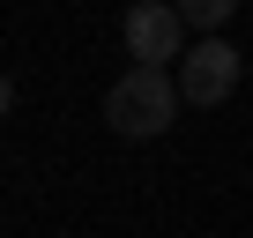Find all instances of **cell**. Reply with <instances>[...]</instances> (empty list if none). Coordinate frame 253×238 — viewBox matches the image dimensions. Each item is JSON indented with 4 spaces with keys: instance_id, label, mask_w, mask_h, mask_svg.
Segmentation results:
<instances>
[{
    "instance_id": "obj_5",
    "label": "cell",
    "mask_w": 253,
    "mask_h": 238,
    "mask_svg": "<svg viewBox=\"0 0 253 238\" xmlns=\"http://www.w3.org/2000/svg\"><path fill=\"white\" fill-rule=\"evenodd\" d=\"M8 104H15V82H8V75H0V119H8Z\"/></svg>"
},
{
    "instance_id": "obj_3",
    "label": "cell",
    "mask_w": 253,
    "mask_h": 238,
    "mask_svg": "<svg viewBox=\"0 0 253 238\" xmlns=\"http://www.w3.org/2000/svg\"><path fill=\"white\" fill-rule=\"evenodd\" d=\"M238 67H246V52H238L231 38H201V45L179 60V104H201V112H216V104L238 89Z\"/></svg>"
},
{
    "instance_id": "obj_4",
    "label": "cell",
    "mask_w": 253,
    "mask_h": 238,
    "mask_svg": "<svg viewBox=\"0 0 253 238\" xmlns=\"http://www.w3.org/2000/svg\"><path fill=\"white\" fill-rule=\"evenodd\" d=\"M231 8H238V0H186V8H179V23H186V30H201V38H223Z\"/></svg>"
},
{
    "instance_id": "obj_1",
    "label": "cell",
    "mask_w": 253,
    "mask_h": 238,
    "mask_svg": "<svg viewBox=\"0 0 253 238\" xmlns=\"http://www.w3.org/2000/svg\"><path fill=\"white\" fill-rule=\"evenodd\" d=\"M104 119H112V134H126V142H157L179 119V82L164 67H126L104 89Z\"/></svg>"
},
{
    "instance_id": "obj_2",
    "label": "cell",
    "mask_w": 253,
    "mask_h": 238,
    "mask_svg": "<svg viewBox=\"0 0 253 238\" xmlns=\"http://www.w3.org/2000/svg\"><path fill=\"white\" fill-rule=\"evenodd\" d=\"M119 38H126V60H134V67H164V75H171V60H186V52H194V45H186L179 8H164V0H142V8H126Z\"/></svg>"
}]
</instances>
